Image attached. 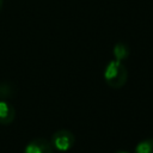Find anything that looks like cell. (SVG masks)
Returning a JSON list of instances; mask_svg holds the SVG:
<instances>
[{
    "instance_id": "cell-1",
    "label": "cell",
    "mask_w": 153,
    "mask_h": 153,
    "mask_svg": "<svg viewBox=\"0 0 153 153\" xmlns=\"http://www.w3.org/2000/svg\"><path fill=\"white\" fill-rule=\"evenodd\" d=\"M103 78L109 87L117 90L126 85L128 80V71L121 61L110 60L104 68Z\"/></svg>"
},
{
    "instance_id": "cell-2",
    "label": "cell",
    "mask_w": 153,
    "mask_h": 153,
    "mask_svg": "<svg viewBox=\"0 0 153 153\" xmlns=\"http://www.w3.org/2000/svg\"><path fill=\"white\" fill-rule=\"evenodd\" d=\"M51 146L53 148L60 151V152H67L69 151L74 143H75V136L74 134L68 129H57L51 135Z\"/></svg>"
},
{
    "instance_id": "cell-3",
    "label": "cell",
    "mask_w": 153,
    "mask_h": 153,
    "mask_svg": "<svg viewBox=\"0 0 153 153\" xmlns=\"http://www.w3.org/2000/svg\"><path fill=\"white\" fill-rule=\"evenodd\" d=\"M23 153H53V146L44 137H35L25 145Z\"/></svg>"
},
{
    "instance_id": "cell-4",
    "label": "cell",
    "mask_w": 153,
    "mask_h": 153,
    "mask_svg": "<svg viewBox=\"0 0 153 153\" xmlns=\"http://www.w3.org/2000/svg\"><path fill=\"white\" fill-rule=\"evenodd\" d=\"M16 118V109L10 100H0V124L8 126Z\"/></svg>"
},
{
    "instance_id": "cell-5",
    "label": "cell",
    "mask_w": 153,
    "mask_h": 153,
    "mask_svg": "<svg viewBox=\"0 0 153 153\" xmlns=\"http://www.w3.org/2000/svg\"><path fill=\"white\" fill-rule=\"evenodd\" d=\"M112 55H114V60H117V61L122 62V61H124L129 57L130 48L124 42H117L112 48Z\"/></svg>"
},
{
    "instance_id": "cell-6",
    "label": "cell",
    "mask_w": 153,
    "mask_h": 153,
    "mask_svg": "<svg viewBox=\"0 0 153 153\" xmlns=\"http://www.w3.org/2000/svg\"><path fill=\"white\" fill-rule=\"evenodd\" d=\"M16 96V86L8 81L0 82V100H11Z\"/></svg>"
},
{
    "instance_id": "cell-7",
    "label": "cell",
    "mask_w": 153,
    "mask_h": 153,
    "mask_svg": "<svg viewBox=\"0 0 153 153\" xmlns=\"http://www.w3.org/2000/svg\"><path fill=\"white\" fill-rule=\"evenodd\" d=\"M134 153H153V137L139 141L134 148Z\"/></svg>"
},
{
    "instance_id": "cell-8",
    "label": "cell",
    "mask_w": 153,
    "mask_h": 153,
    "mask_svg": "<svg viewBox=\"0 0 153 153\" xmlns=\"http://www.w3.org/2000/svg\"><path fill=\"white\" fill-rule=\"evenodd\" d=\"M115 153H130V152H128V151H124V149H118V151H116Z\"/></svg>"
},
{
    "instance_id": "cell-9",
    "label": "cell",
    "mask_w": 153,
    "mask_h": 153,
    "mask_svg": "<svg viewBox=\"0 0 153 153\" xmlns=\"http://www.w3.org/2000/svg\"><path fill=\"white\" fill-rule=\"evenodd\" d=\"M2 6H4V0H0V12L2 10Z\"/></svg>"
}]
</instances>
